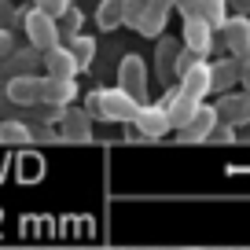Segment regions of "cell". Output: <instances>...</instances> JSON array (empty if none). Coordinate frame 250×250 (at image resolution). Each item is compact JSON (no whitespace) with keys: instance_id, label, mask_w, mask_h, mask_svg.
Wrapping results in <instances>:
<instances>
[{"instance_id":"7","label":"cell","mask_w":250,"mask_h":250,"mask_svg":"<svg viewBox=\"0 0 250 250\" xmlns=\"http://www.w3.org/2000/svg\"><path fill=\"white\" fill-rule=\"evenodd\" d=\"M78 78H41V107H74Z\"/></svg>"},{"instance_id":"2","label":"cell","mask_w":250,"mask_h":250,"mask_svg":"<svg viewBox=\"0 0 250 250\" xmlns=\"http://www.w3.org/2000/svg\"><path fill=\"white\" fill-rule=\"evenodd\" d=\"M22 30H26L30 48H37V52H48V48H55L62 41L59 22L48 19L44 11H37V8H22Z\"/></svg>"},{"instance_id":"4","label":"cell","mask_w":250,"mask_h":250,"mask_svg":"<svg viewBox=\"0 0 250 250\" xmlns=\"http://www.w3.org/2000/svg\"><path fill=\"white\" fill-rule=\"evenodd\" d=\"M217 37L232 59H250V19L247 15H228L225 26L217 30Z\"/></svg>"},{"instance_id":"22","label":"cell","mask_w":250,"mask_h":250,"mask_svg":"<svg viewBox=\"0 0 250 250\" xmlns=\"http://www.w3.org/2000/svg\"><path fill=\"white\" fill-rule=\"evenodd\" d=\"M55 22H59V33L74 37V33H81V22H85V11H81L78 4H70V8H66L59 19H55Z\"/></svg>"},{"instance_id":"1","label":"cell","mask_w":250,"mask_h":250,"mask_svg":"<svg viewBox=\"0 0 250 250\" xmlns=\"http://www.w3.org/2000/svg\"><path fill=\"white\" fill-rule=\"evenodd\" d=\"M85 110H88V118H100V122L133 125L140 103H136L133 96H125L122 88L114 85V88H92V92L85 96Z\"/></svg>"},{"instance_id":"24","label":"cell","mask_w":250,"mask_h":250,"mask_svg":"<svg viewBox=\"0 0 250 250\" xmlns=\"http://www.w3.org/2000/svg\"><path fill=\"white\" fill-rule=\"evenodd\" d=\"M19 22H22V8L15 0H0V30H11Z\"/></svg>"},{"instance_id":"30","label":"cell","mask_w":250,"mask_h":250,"mask_svg":"<svg viewBox=\"0 0 250 250\" xmlns=\"http://www.w3.org/2000/svg\"><path fill=\"white\" fill-rule=\"evenodd\" d=\"M239 85H243V92L250 96V59H239Z\"/></svg>"},{"instance_id":"29","label":"cell","mask_w":250,"mask_h":250,"mask_svg":"<svg viewBox=\"0 0 250 250\" xmlns=\"http://www.w3.org/2000/svg\"><path fill=\"white\" fill-rule=\"evenodd\" d=\"M195 59H199V55H191L188 48H180V55H177V78H180V74H184V70H188V66H191Z\"/></svg>"},{"instance_id":"26","label":"cell","mask_w":250,"mask_h":250,"mask_svg":"<svg viewBox=\"0 0 250 250\" xmlns=\"http://www.w3.org/2000/svg\"><path fill=\"white\" fill-rule=\"evenodd\" d=\"M206 144H235V129L225 125V122H217V125H213V133L206 136Z\"/></svg>"},{"instance_id":"5","label":"cell","mask_w":250,"mask_h":250,"mask_svg":"<svg viewBox=\"0 0 250 250\" xmlns=\"http://www.w3.org/2000/svg\"><path fill=\"white\" fill-rule=\"evenodd\" d=\"M213 37H217V33L210 30V22H206V19H199V15L184 19V33H180V44H184L191 55L206 59V55L213 52Z\"/></svg>"},{"instance_id":"11","label":"cell","mask_w":250,"mask_h":250,"mask_svg":"<svg viewBox=\"0 0 250 250\" xmlns=\"http://www.w3.org/2000/svg\"><path fill=\"white\" fill-rule=\"evenodd\" d=\"M177 85H180V92H184V96H191V100L203 103L206 96L213 92V88H210V59H195V62H191V66L177 78Z\"/></svg>"},{"instance_id":"33","label":"cell","mask_w":250,"mask_h":250,"mask_svg":"<svg viewBox=\"0 0 250 250\" xmlns=\"http://www.w3.org/2000/svg\"><path fill=\"white\" fill-rule=\"evenodd\" d=\"M15 4H22V0H15Z\"/></svg>"},{"instance_id":"17","label":"cell","mask_w":250,"mask_h":250,"mask_svg":"<svg viewBox=\"0 0 250 250\" xmlns=\"http://www.w3.org/2000/svg\"><path fill=\"white\" fill-rule=\"evenodd\" d=\"M4 62H8L11 78H15V74H33V70H37V62H41V52H37V48H15Z\"/></svg>"},{"instance_id":"8","label":"cell","mask_w":250,"mask_h":250,"mask_svg":"<svg viewBox=\"0 0 250 250\" xmlns=\"http://www.w3.org/2000/svg\"><path fill=\"white\" fill-rule=\"evenodd\" d=\"M133 129L144 140H158V136L173 133L169 118H166V110L158 107V103H140V110H136V118H133Z\"/></svg>"},{"instance_id":"13","label":"cell","mask_w":250,"mask_h":250,"mask_svg":"<svg viewBox=\"0 0 250 250\" xmlns=\"http://www.w3.org/2000/svg\"><path fill=\"white\" fill-rule=\"evenodd\" d=\"M4 92L15 107H41V74H15Z\"/></svg>"},{"instance_id":"3","label":"cell","mask_w":250,"mask_h":250,"mask_svg":"<svg viewBox=\"0 0 250 250\" xmlns=\"http://www.w3.org/2000/svg\"><path fill=\"white\" fill-rule=\"evenodd\" d=\"M147 85H151L147 62H144L140 55H122V62H118V88H122L125 96H133L136 103H151Z\"/></svg>"},{"instance_id":"32","label":"cell","mask_w":250,"mask_h":250,"mask_svg":"<svg viewBox=\"0 0 250 250\" xmlns=\"http://www.w3.org/2000/svg\"><path fill=\"white\" fill-rule=\"evenodd\" d=\"M70 4H78V0H70Z\"/></svg>"},{"instance_id":"34","label":"cell","mask_w":250,"mask_h":250,"mask_svg":"<svg viewBox=\"0 0 250 250\" xmlns=\"http://www.w3.org/2000/svg\"><path fill=\"white\" fill-rule=\"evenodd\" d=\"M191 250H199V247H191Z\"/></svg>"},{"instance_id":"15","label":"cell","mask_w":250,"mask_h":250,"mask_svg":"<svg viewBox=\"0 0 250 250\" xmlns=\"http://www.w3.org/2000/svg\"><path fill=\"white\" fill-rule=\"evenodd\" d=\"M158 44H155V70H158V78L162 81H177V55H180V41L177 37H155Z\"/></svg>"},{"instance_id":"16","label":"cell","mask_w":250,"mask_h":250,"mask_svg":"<svg viewBox=\"0 0 250 250\" xmlns=\"http://www.w3.org/2000/svg\"><path fill=\"white\" fill-rule=\"evenodd\" d=\"M239 85V59H217L210 62V88L213 92H232V88Z\"/></svg>"},{"instance_id":"21","label":"cell","mask_w":250,"mask_h":250,"mask_svg":"<svg viewBox=\"0 0 250 250\" xmlns=\"http://www.w3.org/2000/svg\"><path fill=\"white\" fill-rule=\"evenodd\" d=\"M0 140L4 144H30L33 129L26 122H0Z\"/></svg>"},{"instance_id":"31","label":"cell","mask_w":250,"mask_h":250,"mask_svg":"<svg viewBox=\"0 0 250 250\" xmlns=\"http://www.w3.org/2000/svg\"><path fill=\"white\" fill-rule=\"evenodd\" d=\"M235 4V15H247L250 19V0H232Z\"/></svg>"},{"instance_id":"18","label":"cell","mask_w":250,"mask_h":250,"mask_svg":"<svg viewBox=\"0 0 250 250\" xmlns=\"http://www.w3.org/2000/svg\"><path fill=\"white\" fill-rule=\"evenodd\" d=\"M74 52V59H78V70H88L96 59V37H88V33H74L70 44H66Z\"/></svg>"},{"instance_id":"12","label":"cell","mask_w":250,"mask_h":250,"mask_svg":"<svg viewBox=\"0 0 250 250\" xmlns=\"http://www.w3.org/2000/svg\"><path fill=\"white\" fill-rule=\"evenodd\" d=\"M59 133H62V140H70V144H88L92 140V118H88V110L66 107L59 118Z\"/></svg>"},{"instance_id":"25","label":"cell","mask_w":250,"mask_h":250,"mask_svg":"<svg viewBox=\"0 0 250 250\" xmlns=\"http://www.w3.org/2000/svg\"><path fill=\"white\" fill-rule=\"evenodd\" d=\"M33 8H37V11H44L48 19H59L62 11L70 8V0H33Z\"/></svg>"},{"instance_id":"10","label":"cell","mask_w":250,"mask_h":250,"mask_svg":"<svg viewBox=\"0 0 250 250\" xmlns=\"http://www.w3.org/2000/svg\"><path fill=\"white\" fill-rule=\"evenodd\" d=\"M213 110H217V122L232 125V129L250 125V96L247 92H221V100L213 103Z\"/></svg>"},{"instance_id":"14","label":"cell","mask_w":250,"mask_h":250,"mask_svg":"<svg viewBox=\"0 0 250 250\" xmlns=\"http://www.w3.org/2000/svg\"><path fill=\"white\" fill-rule=\"evenodd\" d=\"M41 62H44L48 78H78V59H74V52L66 44H55L48 48V52H41Z\"/></svg>"},{"instance_id":"28","label":"cell","mask_w":250,"mask_h":250,"mask_svg":"<svg viewBox=\"0 0 250 250\" xmlns=\"http://www.w3.org/2000/svg\"><path fill=\"white\" fill-rule=\"evenodd\" d=\"M173 8H177L184 19H191V15H199V0H177Z\"/></svg>"},{"instance_id":"27","label":"cell","mask_w":250,"mask_h":250,"mask_svg":"<svg viewBox=\"0 0 250 250\" xmlns=\"http://www.w3.org/2000/svg\"><path fill=\"white\" fill-rule=\"evenodd\" d=\"M11 52H15V37H11V30H0V59H8Z\"/></svg>"},{"instance_id":"23","label":"cell","mask_w":250,"mask_h":250,"mask_svg":"<svg viewBox=\"0 0 250 250\" xmlns=\"http://www.w3.org/2000/svg\"><path fill=\"white\" fill-rule=\"evenodd\" d=\"M144 8H147V0H122V26L136 30V22H140Z\"/></svg>"},{"instance_id":"9","label":"cell","mask_w":250,"mask_h":250,"mask_svg":"<svg viewBox=\"0 0 250 250\" xmlns=\"http://www.w3.org/2000/svg\"><path fill=\"white\" fill-rule=\"evenodd\" d=\"M213 125H217V110L210 103H199L195 114L188 118V125L177 129V140L180 144H206V136L213 133Z\"/></svg>"},{"instance_id":"6","label":"cell","mask_w":250,"mask_h":250,"mask_svg":"<svg viewBox=\"0 0 250 250\" xmlns=\"http://www.w3.org/2000/svg\"><path fill=\"white\" fill-rule=\"evenodd\" d=\"M158 107L166 110V118H169V125H173V129H184V125H188V118L195 114L199 100L184 96V92H180V85H169V88L162 92V100H158Z\"/></svg>"},{"instance_id":"20","label":"cell","mask_w":250,"mask_h":250,"mask_svg":"<svg viewBox=\"0 0 250 250\" xmlns=\"http://www.w3.org/2000/svg\"><path fill=\"white\" fill-rule=\"evenodd\" d=\"M96 22H100V30H118L122 26V0H100Z\"/></svg>"},{"instance_id":"19","label":"cell","mask_w":250,"mask_h":250,"mask_svg":"<svg viewBox=\"0 0 250 250\" xmlns=\"http://www.w3.org/2000/svg\"><path fill=\"white\" fill-rule=\"evenodd\" d=\"M199 19H206L210 30L217 33L228 19V0H199Z\"/></svg>"}]
</instances>
